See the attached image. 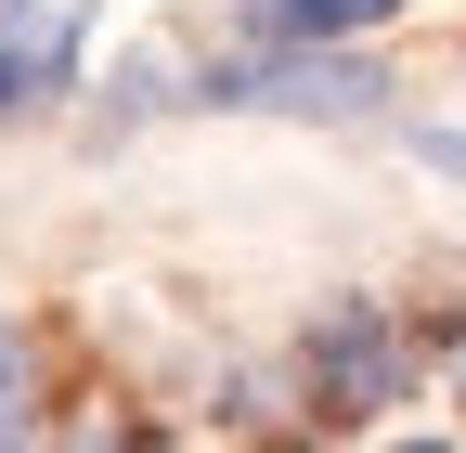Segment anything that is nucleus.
<instances>
[{"label":"nucleus","instance_id":"f03ea898","mask_svg":"<svg viewBox=\"0 0 466 453\" xmlns=\"http://www.w3.org/2000/svg\"><path fill=\"white\" fill-rule=\"evenodd\" d=\"M311 388H324V415H376V402H401V337H389V311L337 298V311L311 324Z\"/></svg>","mask_w":466,"mask_h":453},{"label":"nucleus","instance_id":"7ed1b4c3","mask_svg":"<svg viewBox=\"0 0 466 453\" xmlns=\"http://www.w3.org/2000/svg\"><path fill=\"white\" fill-rule=\"evenodd\" d=\"M401 0H247V39H363Z\"/></svg>","mask_w":466,"mask_h":453},{"label":"nucleus","instance_id":"f257e3e1","mask_svg":"<svg viewBox=\"0 0 466 453\" xmlns=\"http://www.w3.org/2000/svg\"><path fill=\"white\" fill-rule=\"evenodd\" d=\"M208 104H272V117H376L389 104V78L376 65H350L337 39H272L259 65H208Z\"/></svg>","mask_w":466,"mask_h":453},{"label":"nucleus","instance_id":"39448f33","mask_svg":"<svg viewBox=\"0 0 466 453\" xmlns=\"http://www.w3.org/2000/svg\"><path fill=\"white\" fill-rule=\"evenodd\" d=\"M415 156L441 168V182H466V130H415Z\"/></svg>","mask_w":466,"mask_h":453},{"label":"nucleus","instance_id":"20e7f679","mask_svg":"<svg viewBox=\"0 0 466 453\" xmlns=\"http://www.w3.org/2000/svg\"><path fill=\"white\" fill-rule=\"evenodd\" d=\"M66 52H78V26H0V117H14V104H39L52 78H66Z\"/></svg>","mask_w":466,"mask_h":453}]
</instances>
